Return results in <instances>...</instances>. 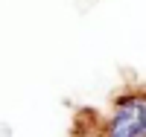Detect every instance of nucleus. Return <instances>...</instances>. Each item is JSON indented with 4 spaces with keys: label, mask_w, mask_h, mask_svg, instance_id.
I'll return each mask as SVG.
<instances>
[{
    "label": "nucleus",
    "mask_w": 146,
    "mask_h": 137,
    "mask_svg": "<svg viewBox=\"0 0 146 137\" xmlns=\"http://www.w3.org/2000/svg\"><path fill=\"white\" fill-rule=\"evenodd\" d=\"M143 126H146V102L137 96L126 102L111 120V137H143Z\"/></svg>",
    "instance_id": "nucleus-1"
}]
</instances>
